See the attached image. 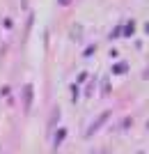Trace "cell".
<instances>
[{"label": "cell", "instance_id": "cell-1", "mask_svg": "<svg viewBox=\"0 0 149 154\" xmlns=\"http://www.w3.org/2000/svg\"><path fill=\"white\" fill-rule=\"evenodd\" d=\"M108 117H110V110H103V113H101V115H99L97 120L92 122V127L87 129V131H85V136H87V138H90V136H94V134L99 131V129H101L106 122H108Z\"/></svg>", "mask_w": 149, "mask_h": 154}, {"label": "cell", "instance_id": "cell-2", "mask_svg": "<svg viewBox=\"0 0 149 154\" xmlns=\"http://www.w3.org/2000/svg\"><path fill=\"white\" fill-rule=\"evenodd\" d=\"M23 106H25V113H30V106H32V88L30 85L23 88Z\"/></svg>", "mask_w": 149, "mask_h": 154}, {"label": "cell", "instance_id": "cell-3", "mask_svg": "<svg viewBox=\"0 0 149 154\" xmlns=\"http://www.w3.org/2000/svg\"><path fill=\"white\" fill-rule=\"evenodd\" d=\"M64 136H67V129H58V134H55V138H53V147L60 149V145H62V140H64Z\"/></svg>", "mask_w": 149, "mask_h": 154}, {"label": "cell", "instance_id": "cell-4", "mask_svg": "<svg viewBox=\"0 0 149 154\" xmlns=\"http://www.w3.org/2000/svg\"><path fill=\"white\" fill-rule=\"evenodd\" d=\"M58 120H60V108H53V115H51V120H48V129H55Z\"/></svg>", "mask_w": 149, "mask_h": 154}, {"label": "cell", "instance_id": "cell-5", "mask_svg": "<svg viewBox=\"0 0 149 154\" xmlns=\"http://www.w3.org/2000/svg\"><path fill=\"white\" fill-rule=\"evenodd\" d=\"M126 69H129V64H126V62L115 64V67H112V74H117V76H119V74H126Z\"/></svg>", "mask_w": 149, "mask_h": 154}, {"label": "cell", "instance_id": "cell-6", "mask_svg": "<svg viewBox=\"0 0 149 154\" xmlns=\"http://www.w3.org/2000/svg\"><path fill=\"white\" fill-rule=\"evenodd\" d=\"M133 28H136V23H133V21H129V23H126V28H124V37H131V35H133Z\"/></svg>", "mask_w": 149, "mask_h": 154}, {"label": "cell", "instance_id": "cell-7", "mask_svg": "<svg viewBox=\"0 0 149 154\" xmlns=\"http://www.w3.org/2000/svg\"><path fill=\"white\" fill-rule=\"evenodd\" d=\"M119 32H122V28H115V30H112V35H110V39H117V37H119Z\"/></svg>", "mask_w": 149, "mask_h": 154}, {"label": "cell", "instance_id": "cell-8", "mask_svg": "<svg viewBox=\"0 0 149 154\" xmlns=\"http://www.w3.org/2000/svg\"><path fill=\"white\" fill-rule=\"evenodd\" d=\"M60 5H69V2H71V0H58Z\"/></svg>", "mask_w": 149, "mask_h": 154}]
</instances>
